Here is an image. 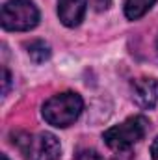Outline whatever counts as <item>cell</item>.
<instances>
[{"instance_id": "cell-1", "label": "cell", "mask_w": 158, "mask_h": 160, "mask_svg": "<svg viewBox=\"0 0 158 160\" xmlns=\"http://www.w3.org/2000/svg\"><path fill=\"white\" fill-rule=\"evenodd\" d=\"M84 110V101L78 93L75 91H63L58 95H52L45 104H43V118L48 125L65 128L73 125L80 118Z\"/></svg>"}, {"instance_id": "cell-2", "label": "cell", "mask_w": 158, "mask_h": 160, "mask_svg": "<svg viewBox=\"0 0 158 160\" xmlns=\"http://www.w3.org/2000/svg\"><path fill=\"white\" fill-rule=\"evenodd\" d=\"M0 22L9 32H28L39 24V9L32 0H7L2 6Z\"/></svg>"}, {"instance_id": "cell-3", "label": "cell", "mask_w": 158, "mask_h": 160, "mask_svg": "<svg viewBox=\"0 0 158 160\" xmlns=\"http://www.w3.org/2000/svg\"><path fill=\"white\" fill-rule=\"evenodd\" d=\"M149 128V121L143 116H132L128 119H125L119 125L110 127L104 132V142L110 149L114 151H125L128 147H132L134 143H138L140 140H143L145 132Z\"/></svg>"}, {"instance_id": "cell-4", "label": "cell", "mask_w": 158, "mask_h": 160, "mask_svg": "<svg viewBox=\"0 0 158 160\" xmlns=\"http://www.w3.org/2000/svg\"><path fill=\"white\" fill-rule=\"evenodd\" d=\"M19 149L26 160H60L62 145L58 138L50 132H39L37 136H24V140L17 142Z\"/></svg>"}, {"instance_id": "cell-5", "label": "cell", "mask_w": 158, "mask_h": 160, "mask_svg": "<svg viewBox=\"0 0 158 160\" xmlns=\"http://www.w3.org/2000/svg\"><path fill=\"white\" fill-rule=\"evenodd\" d=\"M132 101L143 110L155 108L158 104V80L149 78V77L134 80V84H132Z\"/></svg>"}, {"instance_id": "cell-6", "label": "cell", "mask_w": 158, "mask_h": 160, "mask_svg": "<svg viewBox=\"0 0 158 160\" xmlns=\"http://www.w3.org/2000/svg\"><path fill=\"white\" fill-rule=\"evenodd\" d=\"M87 0H58V17L67 28H75L84 21Z\"/></svg>"}, {"instance_id": "cell-7", "label": "cell", "mask_w": 158, "mask_h": 160, "mask_svg": "<svg viewBox=\"0 0 158 160\" xmlns=\"http://www.w3.org/2000/svg\"><path fill=\"white\" fill-rule=\"evenodd\" d=\"M155 4H156V0H125V17L128 21H138Z\"/></svg>"}, {"instance_id": "cell-8", "label": "cell", "mask_w": 158, "mask_h": 160, "mask_svg": "<svg viewBox=\"0 0 158 160\" xmlns=\"http://www.w3.org/2000/svg\"><path fill=\"white\" fill-rule=\"evenodd\" d=\"M26 48H28L30 60L36 62V63H43V62H47V60L50 58V47L41 39L32 41L30 45H26Z\"/></svg>"}, {"instance_id": "cell-9", "label": "cell", "mask_w": 158, "mask_h": 160, "mask_svg": "<svg viewBox=\"0 0 158 160\" xmlns=\"http://www.w3.org/2000/svg\"><path fill=\"white\" fill-rule=\"evenodd\" d=\"M77 160H102V157L95 149H80L77 153Z\"/></svg>"}, {"instance_id": "cell-10", "label": "cell", "mask_w": 158, "mask_h": 160, "mask_svg": "<svg viewBox=\"0 0 158 160\" xmlns=\"http://www.w3.org/2000/svg\"><path fill=\"white\" fill-rule=\"evenodd\" d=\"M89 4L95 11H106L112 6V0H89Z\"/></svg>"}, {"instance_id": "cell-11", "label": "cell", "mask_w": 158, "mask_h": 160, "mask_svg": "<svg viewBox=\"0 0 158 160\" xmlns=\"http://www.w3.org/2000/svg\"><path fill=\"white\" fill-rule=\"evenodd\" d=\"M4 89H2V95H6L7 93V89H9V84H11V75H9V71L4 67Z\"/></svg>"}, {"instance_id": "cell-12", "label": "cell", "mask_w": 158, "mask_h": 160, "mask_svg": "<svg viewBox=\"0 0 158 160\" xmlns=\"http://www.w3.org/2000/svg\"><path fill=\"white\" fill-rule=\"evenodd\" d=\"M151 157H153V160H158V136L151 145Z\"/></svg>"}, {"instance_id": "cell-13", "label": "cell", "mask_w": 158, "mask_h": 160, "mask_svg": "<svg viewBox=\"0 0 158 160\" xmlns=\"http://www.w3.org/2000/svg\"><path fill=\"white\" fill-rule=\"evenodd\" d=\"M0 160H9V158H7V155H2V157H0Z\"/></svg>"}, {"instance_id": "cell-14", "label": "cell", "mask_w": 158, "mask_h": 160, "mask_svg": "<svg viewBox=\"0 0 158 160\" xmlns=\"http://www.w3.org/2000/svg\"><path fill=\"white\" fill-rule=\"evenodd\" d=\"M156 50H158V39H156Z\"/></svg>"}]
</instances>
